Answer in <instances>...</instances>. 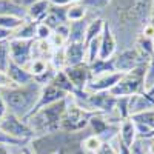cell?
Masks as SVG:
<instances>
[{
  "label": "cell",
  "instance_id": "cell-31",
  "mask_svg": "<svg viewBox=\"0 0 154 154\" xmlns=\"http://www.w3.org/2000/svg\"><path fill=\"white\" fill-rule=\"evenodd\" d=\"M56 72H57V71L49 65V66L46 68V71H43L42 74H38V75H34V82L38 83L40 86H46V85H49L51 82H53Z\"/></svg>",
  "mask_w": 154,
  "mask_h": 154
},
{
  "label": "cell",
  "instance_id": "cell-35",
  "mask_svg": "<svg viewBox=\"0 0 154 154\" xmlns=\"http://www.w3.org/2000/svg\"><path fill=\"white\" fill-rule=\"evenodd\" d=\"M96 154H119V151L112 146L111 142H102V145Z\"/></svg>",
  "mask_w": 154,
  "mask_h": 154
},
{
  "label": "cell",
  "instance_id": "cell-38",
  "mask_svg": "<svg viewBox=\"0 0 154 154\" xmlns=\"http://www.w3.org/2000/svg\"><path fill=\"white\" fill-rule=\"evenodd\" d=\"M51 6H68L71 5L69 0H48Z\"/></svg>",
  "mask_w": 154,
  "mask_h": 154
},
{
  "label": "cell",
  "instance_id": "cell-20",
  "mask_svg": "<svg viewBox=\"0 0 154 154\" xmlns=\"http://www.w3.org/2000/svg\"><path fill=\"white\" fill-rule=\"evenodd\" d=\"M89 74L91 77H99V75H103V74H111V72H117L114 68V59H96L93 63H89Z\"/></svg>",
  "mask_w": 154,
  "mask_h": 154
},
{
  "label": "cell",
  "instance_id": "cell-40",
  "mask_svg": "<svg viewBox=\"0 0 154 154\" xmlns=\"http://www.w3.org/2000/svg\"><path fill=\"white\" fill-rule=\"evenodd\" d=\"M11 34H12L11 31L0 28V42H3V40H9V38H11Z\"/></svg>",
  "mask_w": 154,
  "mask_h": 154
},
{
  "label": "cell",
  "instance_id": "cell-10",
  "mask_svg": "<svg viewBox=\"0 0 154 154\" xmlns=\"http://www.w3.org/2000/svg\"><path fill=\"white\" fill-rule=\"evenodd\" d=\"M114 59V68L117 72H130L133 71L134 68H137L140 63H143V62H148L145 60L142 56L139 54V51L136 48H130V49H125L122 51L120 54L117 56H112Z\"/></svg>",
  "mask_w": 154,
  "mask_h": 154
},
{
  "label": "cell",
  "instance_id": "cell-13",
  "mask_svg": "<svg viewBox=\"0 0 154 154\" xmlns=\"http://www.w3.org/2000/svg\"><path fill=\"white\" fill-rule=\"evenodd\" d=\"M123 72H111V74H103L99 77H91L89 82L86 83L85 91L88 93H99V91H109V89L122 79Z\"/></svg>",
  "mask_w": 154,
  "mask_h": 154
},
{
  "label": "cell",
  "instance_id": "cell-1",
  "mask_svg": "<svg viewBox=\"0 0 154 154\" xmlns=\"http://www.w3.org/2000/svg\"><path fill=\"white\" fill-rule=\"evenodd\" d=\"M6 103L8 112L17 116L19 119L25 120L26 116L35 106L38 96H40L42 86L35 83L34 80L23 86H12V88H0Z\"/></svg>",
  "mask_w": 154,
  "mask_h": 154
},
{
  "label": "cell",
  "instance_id": "cell-6",
  "mask_svg": "<svg viewBox=\"0 0 154 154\" xmlns=\"http://www.w3.org/2000/svg\"><path fill=\"white\" fill-rule=\"evenodd\" d=\"M116 102H117V97H114L109 91H99V93H88L86 99L79 106L88 111L108 116L116 109Z\"/></svg>",
  "mask_w": 154,
  "mask_h": 154
},
{
  "label": "cell",
  "instance_id": "cell-34",
  "mask_svg": "<svg viewBox=\"0 0 154 154\" xmlns=\"http://www.w3.org/2000/svg\"><path fill=\"white\" fill-rule=\"evenodd\" d=\"M53 31H51L45 23H37V29H35V40H48L51 37Z\"/></svg>",
  "mask_w": 154,
  "mask_h": 154
},
{
  "label": "cell",
  "instance_id": "cell-11",
  "mask_svg": "<svg viewBox=\"0 0 154 154\" xmlns=\"http://www.w3.org/2000/svg\"><path fill=\"white\" fill-rule=\"evenodd\" d=\"M66 97H68V94L63 93L62 89H59L57 86H54L53 83H49L46 86H42V91H40V96H38V100H37L35 106L32 108V111L26 116V119H25L23 122H26L31 116L34 112H37L38 109H42V108H45L48 105H53V103H56V102L63 100V99H66Z\"/></svg>",
  "mask_w": 154,
  "mask_h": 154
},
{
  "label": "cell",
  "instance_id": "cell-12",
  "mask_svg": "<svg viewBox=\"0 0 154 154\" xmlns=\"http://www.w3.org/2000/svg\"><path fill=\"white\" fill-rule=\"evenodd\" d=\"M63 72H65V75L69 79V82L72 83V86L77 91H83L86 88V83L91 79L89 66L86 62H82L79 65H72V66H65Z\"/></svg>",
  "mask_w": 154,
  "mask_h": 154
},
{
  "label": "cell",
  "instance_id": "cell-4",
  "mask_svg": "<svg viewBox=\"0 0 154 154\" xmlns=\"http://www.w3.org/2000/svg\"><path fill=\"white\" fill-rule=\"evenodd\" d=\"M94 114H100V112L88 111V109L79 106L72 100V97L68 96V99H66V109H65V112H63L62 120H60V131L62 133H68V134L83 131L86 126H89V120H91V117Z\"/></svg>",
  "mask_w": 154,
  "mask_h": 154
},
{
  "label": "cell",
  "instance_id": "cell-21",
  "mask_svg": "<svg viewBox=\"0 0 154 154\" xmlns=\"http://www.w3.org/2000/svg\"><path fill=\"white\" fill-rule=\"evenodd\" d=\"M88 26L86 19L82 20H75L69 22V35H68V42L69 43H83L85 42V31ZM66 42V43H68Z\"/></svg>",
  "mask_w": 154,
  "mask_h": 154
},
{
  "label": "cell",
  "instance_id": "cell-29",
  "mask_svg": "<svg viewBox=\"0 0 154 154\" xmlns=\"http://www.w3.org/2000/svg\"><path fill=\"white\" fill-rule=\"evenodd\" d=\"M9 62H11V57H9V42L3 40V42H0V71L6 72Z\"/></svg>",
  "mask_w": 154,
  "mask_h": 154
},
{
  "label": "cell",
  "instance_id": "cell-8",
  "mask_svg": "<svg viewBox=\"0 0 154 154\" xmlns=\"http://www.w3.org/2000/svg\"><path fill=\"white\" fill-rule=\"evenodd\" d=\"M89 126L93 128L94 136H97L102 142H111L119 134V123L106 120L103 114H94L89 120Z\"/></svg>",
  "mask_w": 154,
  "mask_h": 154
},
{
  "label": "cell",
  "instance_id": "cell-44",
  "mask_svg": "<svg viewBox=\"0 0 154 154\" xmlns=\"http://www.w3.org/2000/svg\"><path fill=\"white\" fill-rule=\"evenodd\" d=\"M20 154H32V152H29L26 148H22V152H20Z\"/></svg>",
  "mask_w": 154,
  "mask_h": 154
},
{
  "label": "cell",
  "instance_id": "cell-5",
  "mask_svg": "<svg viewBox=\"0 0 154 154\" xmlns=\"http://www.w3.org/2000/svg\"><path fill=\"white\" fill-rule=\"evenodd\" d=\"M0 131L6 133L11 137L26 140V142H31L35 137L34 131L29 128V125L26 122H23L22 119H19L17 116L11 114V112H6L3 117L0 119Z\"/></svg>",
  "mask_w": 154,
  "mask_h": 154
},
{
  "label": "cell",
  "instance_id": "cell-41",
  "mask_svg": "<svg viewBox=\"0 0 154 154\" xmlns=\"http://www.w3.org/2000/svg\"><path fill=\"white\" fill-rule=\"evenodd\" d=\"M0 154H11V152H9L8 146H5V145L0 143Z\"/></svg>",
  "mask_w": 154,
  "mask_h": 154
},
{
  "label": "cell",
  "instance_id": "cell-36",
  "mask_svg": "<svg viewBox=\"0 0 154 154\" xmlns=\"http://www.w3.org/2000/svg\"><path fill=\"white\" fill-rule=\"evenodd\" d=\"M14 85L11 83L9 77L6 75V72H2L0 71V88H12Z\"/></svg>",
  "mask_w": 154,
  "mask_h": 154
},
{
  "label": "cell",
  "instance_id": "cell-9",
  "mask_svg": "<svg viewBox=\"0 0 154 154\" xmlns=\"http://www.w3.org/2000/svg\"><path fill=\"white\" fill-rule=\"evenodd\" d=\"M130 120L134 123L137 136L140 139H152L154 137V108L133 112Z\"/></svg>",
  "mask_w": 154,
  "mask_h": 154
},
{
  "label": "cell",
  "instance_id": "cell-19",
  "mask_svg": "<svg viewBox=\"0 0 154 154\" xmlns=\"http://www.w3.org/2000/svg\"><path fill=\"white\" fill-rule=\"evenodd\" d=\"M119 140L126 145L128 148H133L136 143V137H137V131H136V126L130 119H125L119 123V134H117Z\"/></svg>",
  "mask_w": 154,
  "mask_h": 154
},
{
  "label": "cell",
  "instance_id": "cell-37",
  "mask_svg": "<svg viewBox=\"0 0 154 154\" xmlns=\"http://www.w3.org/2000/svg\"><path fill=\"white\" fill-rule=\"evenodd\" d=\"M117 140H119V137H117ZM119 154H134V151L131 149V148H128L126 145H123L120 140H119Z\"/></svg>",
  "mask_w": 154,
  "mask_h": 154
},
{
  "label": "cell",
  "instance_id": "cell-18",
  "mask_svg": "<svg viewBox=\"0 0 154 154\" xmlns=\"http://www.w3.org/2000/svg\"><path fill=\"white\" fill-rule=\"evenodd\" d=\"M49 8H51V5L48 0H34L26 8V20L40 23L49 12Z\"/></svg>",
  "mask_w": 154,
  "mask_h": 154
},
{
  "label": "cell",
  "instance_id": "cell-17",
  "mask_svg": "<svg viewBox=\"0 0 154 154\" xmlns=\"http://www.w3.org/2000/svg\"><path fill=\"white\" fill-rule=\"evenodd\" d=\"M86 57V48L83 43H66L65 45V60H66V66L72 65H79L85 60Z\"/></svg>",
  "mask_w": 154,
  "mask_h": 154
},
{
  "label": "cell",
  "instance_id": "cell-28",
  "mask_svg": "<svg viewBox=\"0 0 154 154\" xmlns=\"http://www.w3.org/2000/svg\"><path fill=\"white\" fill-rule=\"evenodd\" d=\"M25 23L23 19L19 17H12V16H0V28L8 29V31H16L17 28H20Z\"/></svg>",
  "mask_w": 154,
  "mask_h": 154
},
{
  "label": "cell",
  "instance_id": "cell-7",
  "mask_svg": "<svg viewBox=\"0 0 154 154\" xmlns=\"http://www.w3.org/2000/svg\"><path fill=\"white\" fill-rule=\"evenodd\" d=\"M9 57L11 62L19 66L26 68L32 60V49L35 40H19V38H9Z\"/></svg>",
  "mask_w": 154,
  "mask_h": 154
},
{
  "label": "cell",
  "instance_id": "cell-26",
  "mask_svg": "<svg viewBox=\"0 0 154 154\" xmlns=\"http://www.w3.org/2000/svg\"><path fill=\"white\" fill-rule=\"evenodd\" d=\"M86 17V8L82 3H71L66 8V19L68 22H75L82 20Z\"/></svg>",
  "mask_w": 154,
  "mask_h": 154
},
{
  "label": "cell",
  "instance_id": "cell-2",
  "mask_svg": "<svg viewBox=\"0 0 154 154\" xmlns=\"http://www.w3.org/2000/svg\"><path fill=\"white\" fill-rule=\"evenodd\" d=\"M66 99L59 100L53 105H48L42 109H38L26 120L29 128L34 131L35 137L60 131V120H62L63 112L66 109Z\"/></svg>",
  "mask_w": 154,
  "mask_h": 154
},
{
  "label": "cell",
  "instance_id": "cell-43",
  "mask_svg": "<svg viewBox=\"0 0 154 154\" xmlns=\"http://www.w3.org/2000/svg\"><path fill=\"white\" fill-rule=\"evenodd\" d=\"M148 152H149V154H154V142L149 145V148H148Z\"/></svg>",
  "mask_w": 154,
  "mask_h": 154
},
{
  "label": "cell",
  "instance_id": "cell-3",
  "mask_svg": "<svg viewBox=\"0 0 154 154\" xmlns=\"http://www.w3.org/2000/svg\"><path fill=\"white\" fill-rule=\"evenodd\" d=\"M146 71H148V62L140 63L133 71L125 72L122 79L109 89V93L114 97H131L142 94L146 89Z\"/></svg>",
  "mask_w": 154,
  "mask_h": 154
},
{
  "label": "cell",
  "instance_id": "cell-39",
  "mask_svg": "<svg viewBox=\"0 0 154 154\" xmlns=\"http://www.w3.org/2000/svg\"><path fill=\"white\" fill-rule=\"evenodd\" d=\"M6 112H8V108H6V103H5V100H3L2 91H0V119H2Z\"/></svg>",
  "mask_w": 154,
  "mask_h": 154
},
{
  "label": "cell",
  "instance_id": "cell-23",
  "mask_svg": "<svg viewBox=\"0 0 154 154\" xmlns=\"http://www.w3.org/2000/svg\"><path fill=\"white\" fill-rule=\"evenodd\" d=\"M136 49L139 51V54L142 56L145 60L149 62L152 53H154V38L146 37L143 34H139L137 35V40H136Z\"/></svg>",
  "mask_w": 154,
  "mask_h": 154
},
{
  "label": "cell",
  "instance_id": "cell-33",
  "mask_svg": "<svg viewBox=\"0 0 154 154\" xmlns=\"http://www.w3.org/2000/svg\"><path fill=\"white\" fill-rule=\"evenodd\" d=\"M112 0H82V5L88 9V8H93V9H103L106 8Z\"/></svg>",
  "mask_w": 154,
  "mask_h": 154
},
{
  "label": "cell",
  "instance_id": "cell-27",
  "mask_svg": "<svg viewBox=\"0 0 154 154\" xmlns=\"http://www.w3.org/2000/svg\"><path fill=\"white\" fill-rule=\"evenodd\" d=\"M130 105H131V97H117V102H116V109L119 114L120 122L125 119H130Z\"/></svg>",
  "mask_w": 154,
  "mask_h": 154
},
{
  "label": "cell",
  "instance_id": "cell-32",
  "mask_svg": "<svg viewBox=\"0 0 154 154\" xmlns=\"http://www.w3.org/2000/svg\"><path fill=\"white\" fill-rule=\"evenodd\" d=\"M49 66V62L43 60V59H32L31 63L26 66V69L32 74V75H38L42 74L43 71H46V68Z\"/></svg>",
  "mask_w": 154,
  "mask_h": 154
},
{
  "label": "cell",
  "instance_id": "cell-45",
  "mask_svg": "<svg viewBox=\"0 0 154 154\" xmlns=\"http://www.w3.org/2000/svg\"><path fill=\"white\" fill-rule=\"evenodd\" d=\"M69 2H71V3H80L82 0H69Z\"/></svg>",
  "mask_w": 154,
  "mask_h": 154
},
{
  "label": "cell",
  "instance_id": "cell-16",
  "mask_svg": "<svg viewBox=\"0 0 154 154\" xmlns=\"http://www.w3.org/2000/svg\"><path fill=\"white\" fill-rule=\"evenodd\" d=\"M6 75L9 77L11 83L14 86H23V85H28L34 80V75L23 66H19L16 63L9 62L8 69H6Z\"/></svg>",
  "mask_w": 154,
  "mask_h": 154
},
{
  "label": "cell",
  "instance_id": "cell-30",
  "mask_svg": "<svg viewBox=\"0 0 154 154\" xmlns=\"http://www.w3.org/2000/svg\"><path fill=\"white\" fill-rule=\"evenodd\" d=\"M100 145H102V140L97 136H94V134L88 136V137H85L82 140V149L86 151V152H94L96 154L97 149L100 148Z\"/></svg>",
  "mask_w": 154,
  "mask_h": 154
},
{
  "label": "cell",
  "instance_id": "cell-14",
  "mask_svg": "<svg viewBox=\"0 0 154 154\" xmlns=\"http://www.w3.org/2000/svg\"><path fill=\"white\" fill-rule=\"evenodd\" d=\"M34 0H0V16H12L26 20V8Z\"/></svg>",
  "mask_w": 154,
  "mask_h": 154
},
{
  "label": "cell",
  "instance_id": "cell-22",
  "mask_svg": "<svg viewBox=\"0 0 154 154\" xmlns=\"http://www.w3.org/2000/svg\"><path fill=\"white\" fill-rule=\"evenodd\" d=\"M35 29L37 23L31 20H25V23L16 31H12L11 38H19V40H35Z\"/></svg>",
  "mask_w": 154,
  "mask_h": 154
},
{
  "label": "cell",
  "instance_id": "cell-42",
  "mask_svg": "<svg viewBox=\"0 0 154 154\" xmlns=\"http://www.w3.org/2000/svg\"><path fill=\"white\" fill-rule=\"evenodd\" d=\"M74 154H88L86 151H83L82 148H75V151H74Z\"/></svg>",
  "mask_w": 154,
  "mask_h": 154
},
{
  "label": "cell",
  "instance_id": "cell-15",
  "mask_svg": "<svg viewBox=\"0 0 154 154\" xmlns=\"http://www.w3.org/2000/svg\"><path fill=\"white\" fill-rule=\"evenodd\" d=\"M116 53V37L112 34V29L109 23L105 22L103 31L100 34V48H99V59L108 60L114 56Z\"/></svg>",
  "mask_w": 154,
  "mask_h": 154
},
{
  "label": "cell",
  "instance_id": "cell-25",
  "mask_svg": "<svg viewBox=\"0 0 154 154\" xmlns=\"http://www.w3.org/2000/svg\"><path fill=\"white\" fill-rule=\"evenodd\" d=\"M51 83H53L54 86H57L59 89H62L63 93H66L68 96H72L75 93V88L72 86V83L69 82V79L65 75V72H63V71H57Z\"/></svg>",
  "mask_w": 154,
  "mask_h": 154
},
{
  "label": "cell",
  "instance_id": "cell-24",
  "mask_svg": "<svg viewBox=\"0 0 154 154\" xmlns=\"http://www.w3.org/2000/svg\"><path fill=\"white\" fill-rule=\"evenodd\" d=\"M103 26H105V20L102 17H97L91 22H88V26H86V31H85V42H83L85 48L91 40L100 37L102 31H103Z\"/></svg>",
  "mask_w": 154,
  "mask_h": 154
}]
</instances>
